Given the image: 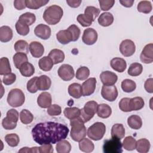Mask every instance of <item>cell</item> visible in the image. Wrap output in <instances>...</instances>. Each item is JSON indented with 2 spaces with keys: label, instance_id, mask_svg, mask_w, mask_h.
Listing matches in <instances>:
<instances>
[{
  "label": "cell",
  "instance_id": "6da1fadb",
  "mask_svg": "<svg viewBox=\"0 0 153 153\" xmlns=\"http://www.w3.org/2000/svg\"><path fill=\"white\" fill-rule=\"evenodd\" d=\"M69 130L59 123L48 121L36 124L32 130L33 140L39 145L55 144L66 139Z\"/></svg>",
  "mask_w": 153,
  "mask_h": 153
},
{
  "label": "cell",
  "instance_id": "7a4b0ae2",
  "mask_svg": "<svg viewBox=\"0 0 153 153\" xmlns=\"http://www.w3.org/2000/svg\"><path fill=\"white\" fill-rule=\"evenodd\" d=\"M63 14V9L60 6L53 5L45 10L43 14V19L48 25H54L60 21Z\"/></svg>",
  "mask_w": 153,
  "mask_h": 153
},
{
  "label": "cell",
  "instance_id": "3957f363",
  "mask_svg": "<svg viewBox=\"0 0 153 153\" xmlns=\"http://www.w3.org/2000/svg\"><path fill=\"white\" fill-rule=\"evenodd\" d=\"M84 124L78 117L70 120V126H71L70 135L74 141L79 142L86 136L87 130Z\"/></svg>",
  "mask_w": 153,
  "mask_h": 153
},
{
  "label": "cell",
  "instance_id": "277c9868",
  "mask_svg": "<svg viewBox=\"0 0 153 153\" xmlns=\"http://www.w3.org/2000/svg\"><path fill=\"white\" fill-rule=\"evenodd\" d=\"M98 104L94 100L87 102L83 108L80 109V115L78 118L84 123L89 121L97 112Z\"/></svg>",
  "mask_w": 153,
  "mask_h": 153
},
{
  "label": "cell",
  "instance_id": "5b68a950",
  "mask_svg": "<svg viewBox=\"0 0 153 153\" xmlns=\"http://www.w3.org/2000/svg\"><path fill=\"white\" fill-rule=\"evenodd\" d=\"M25 96L19 88H14L10 91L7 96V103L13 108L21 106L25 102Z\"/></svg>",
  "mask_w": 153,
  "mask_h": 153
},
{
  "label": "cell",
  "instance_id": "8992f818",
  "mask_svg": "<svg viewBox=\"0 0 153 153\" xmlns=\"http://www.w3.org/2000/svg\"><path fill=\"white\" fill-rule=\"evenodd\" d=\"M106 131L105 125L101 122H96L88 127L87 134L91 140L97 141L102 139Z\"/></svg>",
  "mask_w": 153,
  "mask_h": 153
},
{
  "label": "cell",
  "instance_id": "52a82bcc",
  "mask_svg": "<svg viewBox=\"0 0 153 153\" xmlns=\"http://www.w3.org/2000/svg\"><path fill=\"white\" fill-rule=\"evenodd\" d=\"M123 145L121 139L112 137L111 139L105 140L103 145V151L105 153H121Z\"/></svg>",
  "mask_w": 153,
  "mask_h": 153
},
{
  "label": "cell",
  "instance_id": "ba28073f",
  "mask_svg": "<svg viewBox=\"0 0 153 153\" xmlns=\"http://www.w3.org/2000/svg\"><path fill=\"white\" fill-rule=\"evenodd\" d=\"M101 95L102 97L107 101L113 102L116 100L118 97V92L117 87L113 85H103L102 87Z\"/></svg>",
  "mask_w": 153,
  "mask_h": 153
},
{
  "label": "cell",
  "instance_id": "9c48e42d",
  "mask_svg": "<svg viewBox=\"0 0 153 153\" xmlns=\"http://www.w3.org/2000/svg\"><path fill=\"white\" fill-rule=\"evenodd\" d=\"M120 51L125 57L131 56L136 51V45L130 39L123 40L120 45Z\"/></svg>",
  "mask_w": 153,
  "mask_h": 153
},
{
  "label": "cell",
  "instance_id": "30bf717a",
  "mask_svg": "<svg viewBox=\"0 0 153 153\" xmlns=\"http://www.w3.org/2000/svg\"><path fill=\"white\" fill-rule=\"evenodd\" d=\"M59 76L63 81H70L75 76L74 68L68 64H63L57 71Z\"/></svg>",
  "mask_w": 153,
  "mask_h": 153
},
{
  "label": "cell",
  "instance_id": "8fae6325",
  "mask_svg": "<svg viewBox=\"0 0 153 153\" xmlns=\"http://www.w3.org/2000/svg\"><path fill=\"white\" fill-rule=\"evenodd\" d=\"M97 38L98 35L96 30L93 28H87L84 30L82 40L86 45H91L96 43L97 40Z\"/></svg>",
  "mask_w": 153,
  "mask_h": 153
},
{
  "label": "cell",
  "instance_id": "7c38bea8",
  "mask_svg": "<svg viewBox=\"0 0 153 153\" xmlns=\"http://www.w3.org/2000/svg\"><path fill=\"white\" fill-rule=\"evenodd\" d=\"M96 79L95 78H90L84 81L82 85V93L83 96H88L92 94L96 89Z\"/></svg>",
  "mask_w": 153,
  "mask_h": 153
},
{
  "label": "cell",
  "instance_id": "4fadbf2b",
  "mask_svg": "<svg viewBox=\"0 0 153 153\" xmlns=\"http://www.w3.org/2000/svg\"><path fill=\"white\" fill-rule=\"evenodd\" d=\"M153 44L150 43L146 45L143 48L140 59L142 62L145 64L151 63L153 62Z\"/></svg>",
  "mask_w": 153,
  "mask_h": 153
},
{
  "label": "cell",
  "instance_id": "5bb4252c",
  "mask_svg": "<svg viewBox=\"0 0 153 153\" xmlns=\"http://www.w3.org/2000/svg\"><path fill=\"white\" fill-rule=\"evenodd\" d=\"M100 79L103 85H113L118 79V76L114 72L109 71L102 72L100 75Z\"/></svg>",
  "mask_w": 153,
  "mask_h": 153
},
{
  "label": "cell",
  "instance_id": "9a60e30c",
  "mask_svg": "<svg viewBox=\"0 0 153 153\" xmlns=\"http://www.w3.org/2000/svg\"><path fill=\"white\" fill-rule=\"evenodd\" d=\"M51 32V30L50 27L48 25L44 24H39L34 29L35 35L44 40L48 39L50 37Z\"/></svg>",
  "mask_w": 153,
  "mask_h": 153
},
{
  "label": "cell",
  "instance_id": "2e32d148",
  "mask_svg": "<svg viewBox=\"0 0 153 153\" xmlns=\"http://www.w3.org/2000/svg\"><path fill=\"white\" fill-rule=\"evenodd\" d=\"M29 51L33 57L39 58L43 55L44 48L39 42L32 41L29 44Z\"/></svg>",
  "mask_w": 153,
  "mask_h": 153
},
{
  "label": "cell",
  "instance_id": "e0dca14e",
  "mask_svg": "<svg viewBox=\"0 0 153 153\" xmlns=\"http://www.w3.org/2000/svg\"><path fill=\"white\" fill-rule=\"evenodd\" d=\"M51 96L47 91L39 94L37 98V103L42 108H48L51 105Z\"/></svg>",
  "mask_w": 153,
  "mask_h": 153
},
{
  "label": "cell",
  "instance_id": "ac0fdd59",
  "mask_svg": "<svg viewBox=\"0 0 153 153\" xmlns=\"http://www.w3.org/2000/svg\"><path fill=\"white\" fill-rule=\"evenodd\" d=\"M36 84L38 90L45 91L50 88L51 81L48 76L45 75H42L38 77Z\"/></svg>",
  "mask_w": 153,
  "mask_h": 153
},
{
  "label": "cell",
  "instance_id": "d6986e66",
  "mask_svg": "<svg viewBox=\"0 0 153 153\" xmlns=\"http://www.w3.org/2000/svg\"><path fill=\"white\" fill-rule=\"evenodd\" d=\"M110 65L114 70L121 73L123 72L127 68L126 60L120 57L113 58L110 62Z\"/></svg>",
  "mask_w": 153,
  "mask_h": 153
},
{
  "label": "cell",
  "instance_id": "ffe728a7",
  "mask_svg": "<svg viewBox=\"0 0 153 153\" xmlns=\"http://www.w3.org/2000/svg\"><path fill=\"white\" fill-rule=\"evenodd\" d=\"M56 38L57 41L62 44H67L72 41V35L67 29L66 30H61L56 33Z\"/></svg>",
  "mask_w": 153,
  "mask_h": 153
},
{
  "label": "cell",
  "instance_id": "44dd1931",
  "mask_svg": "<svg viewBox=\"0 0 153 153\" xmlns=\"http://www.w3.org/2000/svg\"><path fill=\"white\" fill-rule=\"evenodd\" d=\"M48 57L52 60L54 65L62 62L65 59V53L61 50L54 48L50 51Z\"/></svg>",
  "mask_w": 153,
  "mask_h": 153
},
{
  "label": "cell",
  "instance_id": "7402d4cb",
  "mask_svg": "<svg viewBox=\"0 0 153 153\" xmlns=\"http://www.w3.org/2000/svg\"><path fill=\"white\" fill-rule=\"evenodd\" d=\"M144 105V100L141 97L130 98L128 102V106L130 111L140 110L143 108Z\"/></svg>",
  "mask_w": 153,
  "mask_h": 153
},
{
  "label": "cell",
  "instance_id": "603a6c76",
  "mask_svg": "<svg viewBox=\"0 0 153 153\" xmlns=\"http://www.w3.org/2000/svg\"><path fill=\"white\" fill-rule=\"evenodd\" d=\"M99 24L103 27H107L111 25L114 22L113 15L108 12L102 13L97 19Z\"/></svg>",
  "mask_w": 153,
  "mask_h": 153
},
{
  "label": "cell",
  "instance_id": "cb8c5ba5",
  "mask_svg": "<svg viewBox=\"0 0 153 153\" xmlns=\"http://www.w3.org/2000/svg\"><path fill=\"white\" fill-rule=\"evenodd\" d=\"M13 30L8 26H2L0 27V41L2 42H7L13 38Z\"/></svg>",
  "mask_w": 153,
  "mask_h": 153
},
{
  "label": "cell",
  "instance_id": "d4e9b609",
  "mask_svg": "<svg viewBox=\"0 0 153 153\" xmlns=\"http://www.w3.org/2000/svg\"><path fill=\"white\" fill-rule=\"evenodd\" d=\"M96 112L98 117L102 118H107L111 116L112 114V109L108 105L102 103L98 105Z\"/></svg>",
  "mask_w": 153,
  "mask_h": 153
},
{
  "label": "cell",
  "instance_id": "484cf974",
  "mask_svg": "<svg viewBox=\"0 0 153 153\" xmlns=\"http://www.w3.org/2000/svg\"><path fill=\"white\" fill-rule=\"evenodd\" d=\"M69 94L75 99H79L82 96L81 85L78 83H72L68 87Z\"/></svg>",
  "mask_w": 153,
  "mask_h": 153
},
{
  "label": "cell",
  "instance_id": "4316f807",
  "mask_svg": "<svg viewBox=\"0 0 153 153\" xmlns=\"http://www.w3.org/2000/svg\"><path fill=\"white\" fill-rule=\"evenodd\" d=\"M151 144L149 141L145 139L142 138L139 139L136 143V149L137 152L140 153H146L149 151Z\"/></svg>",
  "mask_w": 153,
  "mask_h": 153
},
{
  "label": "cell",
  "instance_id": "83f0119b",
  "mask_svg": "<svg viewBox=\"0 0 153 153\" xmlns=\"http://www.w3.org/2000/svg\"><path fill=\"white\" fill-rule=\"evenodd\" d=\"M127 124L131 128L138 130L142 126V121L139 115H132L128 118Z\"/></svg>",
  "mask_w": 153,
  "mask_h": 153
},
{
  "label": "cell",
  "instance_id": "f1b7e54d",
  "mask_svg": "<svg viewBox=\"0 0 153 153\" xmlns=\"http://www.w3.org/2000/svg\"><path fill=\"white\" fill-rule=\"evenodd\" d=\"M79 148L82 152L89 153L94 150V145L91 140L84 137L79 142Z\"/></svg>",
  "mask_w": 153,
  "mask_h": 153
},
{
  "label": "cell",
  "instance_id": "f546056e",
  "mask_svg": "<svg viewBox=\"0 0 153 153\" xmlns=\"http://www.w3.org/2000/svg\"><path fill=\"white\" fill-rule=\"evenodd\" d=\"M14 65L17 69H19L20 66L28 60L27 54L21 52L16 53L13 57Z\"/></svg>",
  "mask_w": 153,
  "mask_h": 153
},
{
  "label": "cell",
  "instance_id": "4dcf8cb0",
  "mask_svg": "<svg viewBox=\"0 0 153 153\" xmlns=\"http://www.w3.org/2000/svg\"><path fill=\"white\" fill-rule=\"evenodd\" d=\"M111 137H117L120 139L124 137L125 128L122 124H115L111 128Z\"/></svg>",
  "mask_w": 153,
  "mask_h": 153
},
{
  "label": "cell",
  "instance_id": "1f68e13d",
  "mask_svg": "<svg viewBox=\"0 0 153 153\" xmlns=\"http://www.w3.org/2000/svg\"><path fill=\"white\" fill-rule=\"evenodd\" d=\"M53 62L48 56H44L39 59L38 65L39 68L43 71H49L53 66Z\"/></svg>",
  "mask_w": 153,
  "mask_h": 153
},
{
  "label": "cell",
  "instance_id": "d6a6232c",
  "mask_svg": "<svg viewBox=\"0 0 153 153\" xmlns=\"http://www.w3.org/2000/svg\"><path fill=\"white\" fill-rule=\"evenodd\" d=\"M19 71L23 76L25 77H29L33 75L35 73V68L32 64L27 62L20 66Z\"/></svg>",
  "mask_w": 153,
  "mask_h": 153
},
{
  "label": "cell",
  "instance_id": "836d02e7",
  "mask_svg": "<svg viewBox=\"0 0 153 153\" xmlns=\"http://www.w3.org/2000/svg\"><path fill=\"white\" fill-rule=\"evenodd\" d=\"M56 149L58 153H69L71 150V145L69 141L63 139L57 142Z\"/></svg>",
  "mask_w": 153,
  "mask_h": 153
},
{
  "label": "cell",
  "instance_id": "e575fe53",
  "mask_svg": "<svg viewBox=\"0 0 153 153\" xmlns=\"http://www.w3.org/2000/svg\"><path fill=\"white\" fill-rule=\"evenodd\" d=\"M11 68L9 60L7 57H3L0 59V75H5L11 73Z\"/></svg>",
  "mask_w": 153,
  "mask_h": 153
},
{
  "label": "cell",
  "instance_id": "d590c367",
  "mask_svg": "<svg viewBox=\"0 0 153 153\" xmlns=\"http://www.w3.org/2000/svg\"><path fill=\"white\" fill-rule=\"evenodd\" d=\"M143 71V66L140 63L135 62L131 63L128 69L127 73L129 75L132 76H137L140 75Z\"/></svg>",
  "mask_w": 153,
  "mask_h": 153
},
{
  "label": "cell",
  "instance_id": "8d00e7d4",
  "mask_svg": "<svg viewBox=\"0 0 153 153\" xmlns=\"http://www.w3.org/2000/svg\"><path fill=\"white\" fill-rule=\"evenodd\" d=\"M26 7L30 9L37 10L46 5L48 0H25Z\"/></svg>",
  "mask_w": 153,
  "mask_h": 153
},
{
  "label": "cell",
  "instance_id": "74e56055",
  "mask_svg": "<svg viewBox=\"0 0 153 153\" xmlns=\"http://www.w3.org/2000/svg\"><path fill=\"white\" fill-rule=\"evenodd\" d=\"M63 114L65 117L69 120L78 118L80 115V109L76 107H68L65 108Z\"/></svg>",
  "mask_w": 153,
  "mask_h": 153
},
{
  "label": "cell",
  "instance_id": "f35d334b",
  "mask_svg": "<svg viewBox=\"0 0 153 153\" xmlns=\"http://www.w3.org/2000/svg\"><path fill=\"white\" fill-rule=\"evenodd\" d=\"M18 20L29 26L35 23L36 20V16L32 13L27 12L22 14L19 17Z\"/></svg>",
  "mask_w": 153,
  "mask_h": 153
},
{
  "label": "cell",
  "instance_id": "ab89813d",
  "mask_svg": "<svg viewBox=\"0 0 153 153\" xmlns=\"http://www.w3.org/2000/svg\"><path fill=\"white\" fill-rule=\"evenodd\" d=\"M121 88L126 93H131L136 88V84L130 79H125L121 82Z\"/></svg>",
  "mask_w": 153,
  "mask_h": 153
},
{
  "label": "cell",
  "instance_id": "60d3db41",
  "mask_svg": "<svg viewBox=\"0 0 153 153\" xmlns=\"http://www.w3.org/2000/svg\"><path fill=\"white\" fill-rule=\"evenodd\" d=\"M137 9L140 13L148 14L152 9L151 2L149 1H141L138 3Z\"/></svg>",
  "mask_w": 153,
  "mask_h": 153
},
{
  "label": "cell",
  "instance_id": "b9f144b4",
  "mask_svg": "<svg viewBox=\"0 0 153 153\" xmlns=\"http://www.w3.org/2000/svg\"><path fill=\"white\" fill-rule=\"evenodd\" d=\"M14 48L16 51L27 54L29 53V46L27 42L25 40H18L14 44Z\"/></svg>",
  "mask_w": 153,
  "mask_h": 153
},
{
  "label": "cell",
  "instance_id": "7bdbcfd3",
  "mask_svg": "<svg viewBox=\"0 0 153 153\" xmlns=\"http://www.w3.org/2000/svg\"><path fill=\"white\" fill-rule=\"evenodd\" d=\"M20 120L23 124H28L32 122L33 115L29 110L24 109L20 112Z\"/></svg>",
  "mask_w": 153,
  "mask_h": 153
},
{
  "label": "cell",
  "instance_id": "ee69618b",
  "mask_svg": "<svg viewBox=\"0 0 153 153\" xmlns=\"http://www.w3.org/2000/svg\"><path fill=\"white\" fill-rule=\"evenodd\" d=\"M136 139L131 136H127L124 138L122 145L123 148L127 151H133L136 149Z\"/></svg>",
  "mask_w": 153,
  "mask_h": 153
},
{
  "label": "cell",
  "instance_id": "f6af8a7d",
  "mask_svg": "<svg viewBox=\"0 0 153 153\" xmlns=\"http://www.w3.org/2000/svg\"><path fill=\"white\" fill-rule=\"evenodd\" d=\"M100 10L93 6H88L85 8L84 10V14H85L88 17H89L93 22L98 17L100 13Z\"/></svg>",
  "mask_w": 153,
  "mask_h": 153
},
{
  "label": "cell",
  "instance_id": "bcb514c9",
  "mask_svg": "<svg viewBox=\"0 0 153 153\" xmlns=\"http://www.w3.org/2000/svg\"><path fill=\"white\" fill-rule=\"evenodd\" d=\"M90 75V70L86 66H81L79 68L76 72L75 77L76 79L83 81L85 80Z\"/></svg>",
  "mask_w": 153,
  "mask_h": 153
},
{
  "label": "cell",
  "instance_id": "7dc6e473",
  "mask_svg": "<svg viewBox=\"0 0 153 153\" xmlns=\"http://www.w3.org/2000/svg\"><path fill=\"white\" fill-rule=\"evenodd\" d=\"M5 140L7 144L11 147L17 146L20 142L19 136L16 133L7 134L5 136Z\"/></svg>",
  "mask_w": 153,
  "mask_h": 153
},
{
  "label": "cell",
  "instance_id": "c3c4849f",
  "mask_svg": "<svg viewBox=\"0 0 153 153\" xmlns=\"http://www.w3.org/2000/svg\"><path fill=\"white\" fill-rule=\"evenodd\" d=\"M16 29L17 32L22 36L27 35L29 32V27L28 25L20 22L17 21L16 23Z\"/></svg>",
  "mask_w": 153,
  "mask_h": 153
},
{
  "label": "cell",
  "instance_id": "681fc988",
  "mask_svg": "<svg viewBox=\"0 0 153 153\" xmlns=\"http://www.w3.org/2000/svg\"><path fill=\"white\" fill-rule=\"evenodd\" d=\"M76 20L83 27H88L90 26L93 23L92 20H91L84 14H79L77 16Z\"/></svg>",
  "mask_w": 153,
  "mask_h": 153
},
{
  "label": "cell",
  "instance_id": "f907efd6",
  "mask_svg": "<svg viewBox=\"0 0 153 153\" xmlns=\"http://www.w3.org/2000/svg\"><path fill=\"white\" fill-rule=\"evenodd\" d=\"M47 112L50 116H58L62 113V109L59 105L53 104L47 108Z\"/></svg>",
  "mask_w": 153,
  "mask_h": 153
},
{
  "label": "cell",
  "instance_id": "816d5d0a",
  "mask_svg": "<svg viewBox=\"0 0 153 153\" xmlns=\"http://www.w3.org/2000/svg\"><path fill=\"white\" fill-rule=\"evenodd\" d=\"M37 78H38L37 76H35L27 81L26 87L29 92L31 93H35L38 90L36 84Z\"/></svg>",
  "mask_w": 153,
  "mask_h": 153
},
{
  "label": "cell",
  "instance_id": "f5cc1de1",
  "mask_svg": "<svg viewBox=\"0 0 153 153\" xmlns=\"http://www.w3.org/2000/svg\"><path fill=\"white\" fill-rule=\"evenodd\" d=\"M99 5L100 9L103 11H108L110 10L114 5V0H99Z\"/></svg>",
  "mask_w": 153,
  "mask_h": 153
},
{
  "label": "cell",
  "instance_id": "db71d44e",
  "mask_svg": "<svg viewBox=\"0 0 153 153\" xmlns=\"http://www.w3.org/2000/svg\"><path fill=\"white\" fill-rule=\"evenodd\" d=\"M19 114L17 110L11 109L7 111L6 118L10 121L17 123L19 120Z\"/></svg>",
  "mask_w": 153,
  "mask_h": 153
},
{
  "label": "cell",
  "instance_id": "11a10c76",
  "mask_svg": "<svg viewBox=\"0 0 153 153\" xmlns=\"http://www.w3.org/2000/svg\"><path fill=\"white\" fill-rule=\"evenodd\" d=\"M68 29L71 32L72 35V41H77L80 36L81 33L79 28L75 25H72L69 26Z\"/></svg>",
  "mask_w": 153,
  "mask_h": 153
},
{
  "label": "cell",
  "instance_id": "9f6ffc18",
  "mask_svg": "<svg viewBox=\"0 0 153 153\" xmlns=\"http://www.w3.org/2000/svg\"><path fill=\"white\" fill-rule=\"evenodd\" d=\"M16 80V75L14 73H10L5 75L2 78V82L7 85L13 84Z\"/></svg>",
  "mask_w": 153,
  "mask_h": 153
},
{
  "label": "cell",
  "instance_id": "6f0895ef",
  "mask_svg": "<svg viewBox=\"0 0 153 153\" xmlns=\"http://www.w3.org/2000/svg\"><path fill=\"white\" fill-rule=\"evenodd\" d=\"M130 99V98H128V97H124L120 100L119 102V108L120 109V110L126 112H131L128 106V102H129Z\"/></svg>",
  "mask_w": 153,
  "mask_h": 153
},
{
  "label": "cell",
  "instance_id": "680465c9",
  "mask_svg": "<svg viewBox=\"0 0 153 153\" xmlns=\"http://www.w3.org/2000/svg\"><path fill=\"white\" fill-rule=\"evenodd\" d=\"M2 127L6 130H13L16 127L17 123L11 122L8 120L6 117H5L2 121Z\"/></svg>",
  "mask_w": 153,
  "mask_h": 153
},
{
  "label": "cell",
  "instance_id": "91938a15",
  "mask_svg": "<svg viewBox=\"0 0 153 153\" xmlns=\"http://www.w3.org/2000/svg\"><path fill=\"white\" fill-rule=\"evenodd\" d=\"M40 153H51L54 151L51 144H44L39 147Z\"/></svg>",
  "mask_w": 153,
  "mask_h": 153
},
{
  "label": "cell",
  "instance_id": "94428289",
  "mask_svg": "<svg viewBox=\"0 0 153 153\" xmlns=\"http://www.w3.org/2000/svg\"><path fill=\"white\" fill-rule=\"evenodd\" d=\"M152 81H153V79L152 78H150L147 79L144 84L145 89L148 93H153Z\"/></svg>",
  "mask_w": 153,
  "mask_h": 153
},
{
  "label": "cell",
  "instance_id": "6125c7cd",
  "mask_svg": "<svg viewBox=\"0 0 153 153\" xmlns=\"http://www.w3.org/2000/svg\"><path fill=\"white\" fill-rule=\"evenodd\" d=\"M14 7L18 10H22L26 7L25 0H16L14 1Z\"/></svg>",
  "mask_w": 153,
  "mask_h": 153
},
{
  "label": "cell",
  "instance_id": "be15d7a7",
  "mask_svg": "<svg viewBox=\"0 0 153 153\" xmlns=\"http://www.w3.org/2000/svg\"><path fill=\"white\" fill-rule=\"evenodd\" d=\"M82 1L77 0H66V3L68 5L72 8H77L81 4Z\"/></svg>",
  "mask_w": 153,
  "mask_h": 153
},
{
  "label": "cell",
  "instance_id": "e7e4bbea",
  "mask_svg": "<svg viewBox=\"0 0 153 153\" xmlns=\"http://www.w3.org/2000/svg\"><path fill=\"white\" fill-rule=\"evenodd\" d=\"M120 3L124 7L127 8H130L133 6L134 3V0H121L120 1Z\"/></svg>",
  "mask_w": 153,
  "mask_h": 153
},
{
  "label": "cell",
  "instance_id": "03108f58",
  "mask_svg": "<svg viewBox=\"0 0 153 153\" xmlns=\"http://www.w3.org/2000/svg\"><path fill=\"white\" fill-rule=\"evenodd\" d=\"M19 152H29V153H32V149H31V148L23 147L19 151Z\"/></svg>",
  "mask_w": 153,
  "mask_h": 153
},
{
  "label": "cell",
  "instance_id": "003e7915",
  "mask_svg": "<svg viewBox=\"0 0 153 153\" xmlns=\"http://www.w3.org/2000/svg\"><path fill=\"white\" fill-rule=\"evenodd\" d=\"M32 149V153L33 152H39V147L37 146H34V147H32L31 148Z\"/></svg>",
  "mask_w": 153,
  "mask_h": 153
}]
</instances>
